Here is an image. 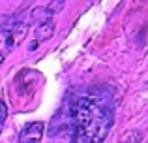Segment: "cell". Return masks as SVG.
<instances>
[{"label": "cell", "mask_w": 148, "mask_h": 143, "mask_svg": "<svg viewBox=\"0 0 148 143\" xmlns=\"http://www.w3.org/2000/svg\"><path fill=\"white\" fill-rule=\"evenodd\" d=\"M45 132V124L41 121H34L23 128V132L19 134V143H41Z\"/></svg>", "instance_id": "7a4b0ae2"}, {"label": "cell", "mask_w": 148, "mask_h": 143, "mask_svg": "<svg viewBox=\"0 0 148 143\" xmlns=\"http://www.w3.org/2000/svg\"><path fill=\"white\" fill-rule=\"evenodd\" d=\"M15 47V34L10 28H0V57L6 59Z\"/></svg>", "instance_id": "3957f363"}, {"label": "cell", "mask_w": 148, "mask_h": 143, "mask_svg": "<svg viewBox=\"0 0 148 143\" xmlns=\"http://www.w3.org/2000/svg\"><path fill=\"white\" fill-rule=\"evenodd\" d=\"M53 34H54V23H53V19H51V21L38 23V26H36V40H34V41L41 44V41L49 40Z\"/></svg>", "instance_id": "277c9868"}, {"label": "cell", "mask_w": 148, "mask_h": 143, "mask_svg": "<svg viewBox=\"0 0 148 143\" xmlns=\"http://www.w3.org/2000/svg\"><path fill=\"white\" fill-rule=\"evenodd\" d=\"M111 98L84 94L69 104V124L73 143H103L112 128Z\"/></svg>", "instance_id": "6da1fadb"}, {"label": "cell", "mask_w": 148, "mask_h": 143, "mask_svg": "<svg viewBox=\"0 0 148 143\" xmlns=\"http://www.w3.org/2000/svg\"><path fill=\"white\" fill-rule=\"evenodd\" d=\"M6 117H8V107H6V104H4L2 100H0V132H2V128H4Z\"/></svg>", "instance_id": "5b68a950"}]
</instances>
